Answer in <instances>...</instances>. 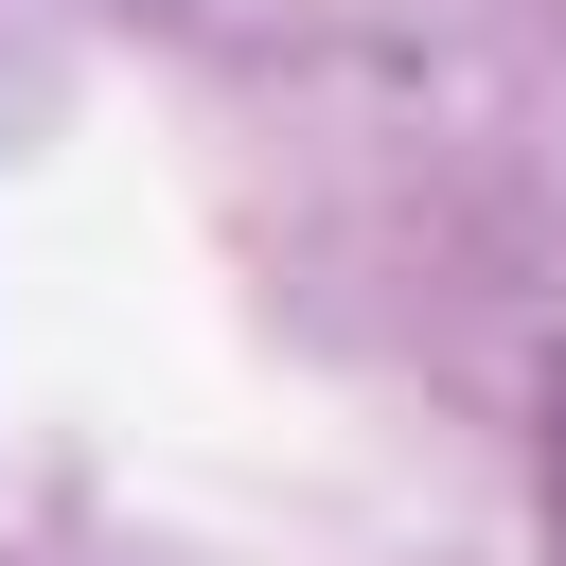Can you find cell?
Returning a JSON list of instances; mask_svg holds the SVG:
<instances>
[{"instance_id": "1", "label": "cell", "mask_w": 566, "mask_h": 566, "mask_svg": "<svg viewBox=\"0 0 566 566\" xmlns=\"http://www.w3.org/2000/svg\"><path fill=\"white\" fill-rule=\"evenodd\" d=\"M548 513H566V424H548Z\"/></svg>"}]
</instances>
